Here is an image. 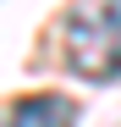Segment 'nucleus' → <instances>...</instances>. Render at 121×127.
Masks as SVG:
<instances>
[{"label":"nucleus","mask_w":121,"mask_h":127,"mask_svg":"<svg viewBox=\"0 0 121 127\" xmlns=\"http://www.w3.org/2000/svg\"><path fill=\"white\" fill-rule=\"evenodd\" d=\"M11 127H77V111L60 94H33L11 111Z\"/></svg>","instance_id":"2"},{"label":"nucleus","mask_w":121,"mask_h":127,"mask_svg":"<svg viewBox=\"0 0 121 127\" xmlns=\"http://www.w3.org/2000/svg\"><path fill=\"white\" fill-rule=\"evenodd\" d=\"M66 61L88 83L121 77V0H77L66 17Z\"/></svg>","instance_id":"1"}]
</instances>
